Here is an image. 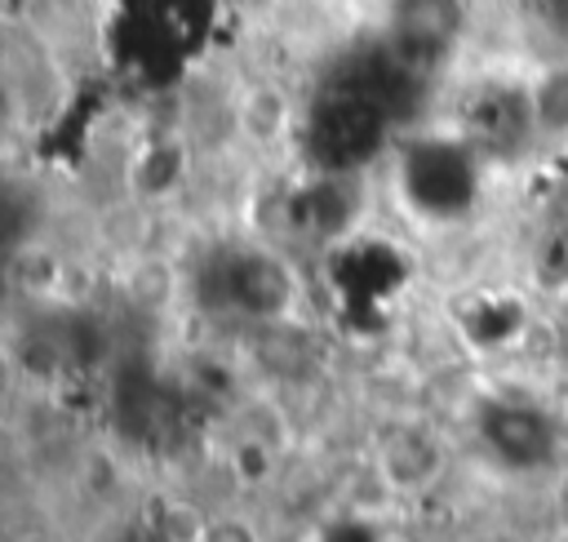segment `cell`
Segmentation results:
<instances>
[{
  "label": "cell",
  "mask_w": 568,
  "mask_h": 542,
  "mask_svg": "<svg viewBox=\"0 0 568 542\" xmlns=\"http://www.w3.org/2000/svg\"><path fill=\"white\" fill-rule=\"evenodd\" d=\"M382 129H386V107L359 93L355 84H346L320 102L311 120V151L328 173H351L382 147Z\"/></svg>",
  "instance_id": "6da1fadb"
},
{
  "label": "cell",
  "mask_w": 568,
  "mask_h": 542,
  "mask_svg": "<svg viewBox=\"0 0 568 542\" xmlns=\"http://www.w3.org/2000/svg\"><path fill=\"white\" fill-rule=\"evenodd\" d=\"M217 280H222L217 311H244L248 320H262V324L284 320L297 298L288 262L266 249H240V253L222 258Z\"/></svg>",
  "instance_id": "7a4b0ae2"
},
{
  "label": "cell",
  "mask_w": 568,
  "mask_h": 542,
  "mask_svg": "<svg viewBox=\"0 0 568 542\" xmlns=\"http://www.w3.org/2000/svg\"><path fill=\"white\" fill-rule=\"evenodd\" d=\"M373 462H377V480L390 493H417V489H430L439 480L444 449H439V440H435L430 426L395 418V422H386L377 431Z\"/></svg>",
  "instance_id": "3957f363"
},
{
  "label": "cell",
  "mask_w": 568,
  "mask_h": 542,
  "mask_svg": "<svg viewBox=\"0 0 568 542\" xmlns=\"http://www.w3.org/2000/svg\"><path fill=\"white\" fill-rule=\"evenodd\" d=\"M484 435L497 458L510 466H537L555 449V431L541 409L532 404H488L484 409Z\"/></svg>",
  "instance_id": "277c9868"
},
{
  "label": "cell",
  "mask_w": 568,
  "mask_h": 542,
  "mask_svg": "<svg viewBox=\"0 0 568 542\" xmlns=\"http://www.w3.org/2000/svg\"><path fill=\"white\" fill-rule=\"evenodd\" d=\"M231 120L235 129L257 142V147H275L280 138H288V124H293V98L288 89H280L275 80H253L235 93L231 102Z\"/></svg>",
  "instance_id": "5b68a950"
},
{
  "label": "cell",
  "mask_w": 568,
  "mask_h": 542,
  "mask_svg": "<svg viewBox=\"0 0 568 542\" xmlns=\"http://www.w3.org/2000/svg\"><path fill=\"white\" fill-rule=\"evenodd\" d=\"M120 293L142 315H164L182 293V271L164 253H138L120 280Z\"/></svg>",
  "instance_id": "8992f818"
},
{
  "label": "cell",
  "mask_w": 568,
  "mask_h": 542,
  "mask_svg": "<svg viewBox=\"0 0 568 542\" xmlns=\"http://www.w3.org/2000/svg\"><path fill=\"white\" fill-rule=\"evenodd\" d=\"M528 116L532 133L541 138H568V62L546 67L528 89Z\"/></svg>",
  "instance_id": "52a82bcc"
},
{
  "label": "cell",
  "mask_w": 568,
  "mask_h": 542,
  "mask_svg": "<svg viewBox=\"0 0 568 542\" xmlns=\"http://www.w3.org/2000/svg\"><path fill=\"white\" fill-rule=\"evenodd\" d=\"M306 209H311V222H315L320 235H342V231L351 227V218H355L359 204H351V182H346V173H328L324 182L311 187Z\"/></svg>",
  "instance_id": "ba28073f"
},
{
  "label": "cell",
  "mask_w": 568,
  "mask_h": 542,
  "mask_svg": "<svg viewBox=\"0 0 568 542\" xmlns=\"http://www.w3.org/2000/svg\"><path fill=\"white\" fill-rule=\"evenodd\" d=\"M209 511H200L195 502H186V498H169V502H160L155 506V515H151V533H155V542H204V533H209Z\"/></svg>",
  "instance_id": "9c48e42d"
},
{
  "label": "cell",
  "mask_w": 568,
  "mask_h": 542,
  "mask_svg": "<svg viewBox=\"0 0 568 542\" xmlns=\"http://www.w3.org/2000/svg\"><path fill=\"white\" fill-rule=\"evenodd\" d=\"M178 178H182V147L178 142H151L138 160V173H133L142 195H169L178 187Z\"/></svg>",
  "instance_id": "30bf717a"
},
{
  "label": "cell",
  "mask_w": 568,
  "mask_h": 542,
  "mask_svg": "<svg viewBox=\"0 0 568 542\" xmlns=\"http://www.w3.org/2000/svg\"><path fill=\"white\" fill-rule=\"evenodd\" d=\"M271 471H275V449H271V440H257V435H244V440H235V449H231V475L240 480V484H266L271 480Z\"/></svg>",
  "instance_id": "8fae6325"
},
{
  "label": "cell",
  "mask_w": 568,
  "mask_h": 542,
  "mask_svg": "<svg viewBox=\"0 0 568 542\" xmlns=\"http://www.w3.org/2000/svg\"><path fill=\"white\" fill-rule=\"evenodd\" d=\"M204 542H262V529L240 511H213Z\"/></svg>",
  "instance_id": "7c38bea8"
},
{
  "label": "cell",
  "mask_w": 568,
  "mask_h": 542,
  "mask_svg": "<svg viewBox=\"0 0 568 542\" xmlns=\"http://www.w3.org/2000/svg\"><path fill=\"white\" fill-rule=\"evenodd\" d=\"M13 542H58L53 533H22V538H13Z\"/></svg>",
  "instance_id": "4fadbf2b"
},
{
  "label": "cell",
  "mask_w": 568,
  "mask_h": 542,
  "mask_svg": "<svg viewBox=\"0 0 568 542\" xmlns=\"http://www.w3.org/2000/svg\"><path fill=\"white\" fill-rule=\"evenodd\" d=\"M564 418H568V387H564Z\"/></svg>",
  "instance_id": "5bb4252c"
}]
</instances>
